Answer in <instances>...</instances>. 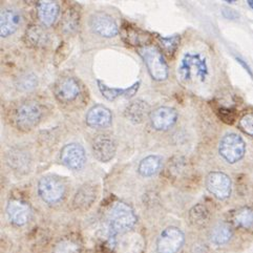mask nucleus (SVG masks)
Masks as SVG:
<instances>
[{"label": "nucleus", "instance_id": "f257e3e1", "mask_svg": "<svg viewBox=\"0 0 253 253\" xmlns=\"http://www.w3.org/2000/svg\"><path fill=\"white\" fill-rule=\"evenodd\" d=\"M137 222L133 210L125 203H116L107 216L108 229L112 235L124 233L131 229Z\"/></svg>", "mask_w": 253, "mask_h": 253}, {"label": "nucleus", "instance_id": "f03ea898", "mask_svg": "<svg viewBox=\"0 0 253 253\" xmlns=\"http://www.w3.org/2000/svg\"><path fill=\"white\" fill-rule=\"evenodd\" d=\"M138 53L144 61L150 77L156 81H164L168 77V67L163 54L155 45L138 47Z\"/></svg>", "mask_w": 253, "mask_h": 253}, {"label": "nucleus", "instance_id": "7ed1b4c3", "mask_svg": "<svg viewBox=\"0 0 253 253\" xmlns=\"http://www.w3.org/2000/svg\"><path fill=\"white\" fill-rule=\"evenodd\" d=\"M178 74L184 82L190 81L193 75L204 82L209 74L206 59L199 53H186L180 62Z\"/></svg>", "mask_w": 253, "mask_h": 253}, {"label": "nucleus", "instance_id": "20e7f679", "mask_svg": "<svg viewBox=\"0 0 253 253\" xmlns=\"http://www.w3.org/2000/svg\"><path fill=\"white\" fill-rule=\"evenodd\" d=\"M42 118V108L35 101H27L15 109L14 124L21 131L35 128Z\"/></svg>", "mask_w": 253, "mask_h": 253}, {"label": "nucleus", "instance_id": "39448f33", "mask_svg": "<svg viewBox=\"0 0 253 253\" xmlns=\"http://www.w3.org/2000/svg\"><path fill=\"white\" fill-rule=\"evenodd\" d=\"M218 151L227 162L234 164L245 155L246 144L237 133H228L221 140Z\"/></svg>", "mask_w": 253, "mask_h": 253}, {"label": "nucleus", "instance_id": "423d86ee", "mask_svg": "<svg viewBox=\"0 0 253 253\" xmlns=\"http://www.w3.org/2000/svg\"><path fill=\"white\" fill-rule=\"evenodd\" d=\"M65 192L63 183L52 175L43 176L38 183V193L40 198L48 204H55L60 201Z\"/></svg>", "mask_w": 253, "mask_h": 253}, {"label": "nucleus", "instance_id": "0eeeda50", "mask_svg": "<svg viewBox=\"0 0 253 253\" xmlns=\"http://www.w3.org/2000/svg\"><path fill=\"white\" fill-rule=\"evenodd\" d=\"M183 232L175 227H168L159 235L157 241L158 253H176L184 244Z\"/></svg>", "mask_w": 253, "mask_h": 253}, {"label": "nucleus", "instance_id": "6e6552de", "mask_svg": "<svg viewBox=\"0 0 253 253\" xmlns=\"http://www.w3.org/2000/svg\"><path fill=\"white\" fill-rule=\"evenodd\" d=\"M89 25L92 32L104 38H113L119 34V28L111 15L104 12H96L90 16Z\"/></svg>", "mask_w": 253, "mask_h": 253}, {"label": "nucleus", "instance_id": "1a4fd4ad", "mask_svg": "<svg viewBox=\"0 0 253 253\" xmlns=\"http://www.w3.org/2000/svg\"><path fill=\"white\" fill-rule=\"evenodd\" d=\"M60 160L63 165L72 170H80L85 165V150L77 143L66 144L60 151Z\"/></svg>", "mask_w": 253, "mask_h": 253}, {"label": "nucleus", "instance_id": "9d476101", "mask_svg": "<svg viewBox=\"0 0 253 253\" xmlns=\"http://www.w3.org/2000/svg\"><path fill=\"white\" fill-rule=\"evenodd\" d=\"M206 187L215 198L224 200L230 196L231 180L224 172L212 171L207 175Z\"/></svg>", "mask_w": 253, "mask_h": 253}, {"label": "nucleus", "instance_id": "9b49d317", "mask_svg": "<svg viewBox=\"0 0 253 253\" xmlns=\"http://www.w3.org/2000/svg\"><path fill=\"white\" fill-rule=\"evenodd\" d=\"M91 149L97 160L106 163L114 159L117 151V144L115 139L109 134H99L92 141Z\"/></svg>", "mask_w": 253, "mask_h": 253}, {"label": "nucleus", "instance_id": "f8f14e48", "mask_svg": "<svg viewBox=\"0 0 253 253\" xmlns=\"http://www.w3.org/2000/svg\"><path fill=\"white\" fill-rule=\"evenodd\" d=\"M178 120V112L172 107L162 106L151 113L150 122L156 130H167Z\"/></svg>", "mask_w": 253, "mask_h": 253}, {"label": "nucleus", "instance_id": "ddd939ff", "mask_svg": "<svg viewBox=\"0 0 253 253\" xmlns=\"http://www.w3.org/2000/svg\"><path fill=\"white\" fill-rule=\"evenodd\" d=\"M80 86L74 78L65 77L59 80L55 86L56 98L62 103H70L79 96Z\"/></svg>", "mask_w": 253, "mask_h": 253}, {"label": "nucleus", "instance_id": "4468645a", "mask_svg": "<svg viewBox=\"0 0 253 253\" xmlns=\"http://www.w3.org/2000/svg\"><path fill=\"white\" fill-rule=\"evenodd\" d=\"M85 120L92 128H105L112 124L113 115L104 105H95L87 112Z\"/></svg>", "mask_w": 253, "mask_h": 253}, {"label": "nucleus", "instance_id": "2eb2a0df", "mask_svg": "<svg viewBox=\"0 0 253 253\" xmlns=\"http://www.w3.org/2000/svg\"><path fill=\"white\" fill-rule=\"evenodd\" d=\"M6 213L13 224L17 226H22L30 221L31 209L24 202L13 200L8 202L6 206Z\"/></svg>", "mask_w": 253, "mask_h": 253}, {"label": "nucleus", "instance_id": "dca6fc26", "mask_svg": "<svg viewBox=\"0 0 253 253\" xmlns=\"http://www.w3.org/2000/svg\"><path fill=\"white\" fill-rule=\"evenodd\" d=\"M150 106L144 100L138 99L131 102L127 107H126L124 116L126 119L130 121L133 124H141L144 122L148 117H150Z\"/></svg>", "mask_w": 253, "mask_h": 253}, {"label": "nucleus", "instance_id": "f3484780", "mask_svg": "<svg viewBox=\"0 0 253 253\" xmlns=\"http://www.w3.org/2000/svg\"><path fill=\"white\" fill-rule=\"evenodd\" d=\"M19 24L20 15L18 12L12 8L3 10L0 16V36L5 38L13 35L18 30Z\"/></svg>", "mask_w": 253, "mask_h": 253}, {"label": "nucleus", "instance_id": "a211bd4d", "mask_svg": "<svg viewBox=\"0 0 253 253\" xmlns=\"http://www.w3.org/2000/svg\"><path fill=\"white\" fill-rule=\"evenodd\" d=\"M97 84L98 87L101 94L104 98H106L109 101H114L120 97H124V98H131L136 92L138 91L139 87H140V81L133 83L132 85L128 88H117V87H109L107 86L106 84H104L102 81L97 80Z\"/></svg>", "mask_w": 253, "mask_h": 253}, {"label": "nucleus", "instance_id": "6ab92c4d", "mask_svg": "<svg viewBox=\"0 0 253 253\" xmlns=\"http://www.w3.org/2000/svg\"><path fill=\"white\" fill-rule=\"evenodd\" d=\"M6 163L15 171L27 172L30 169L31 159L27 151L20 148H13L6 155Z\"/></svg>", "mask_w": 253, "mask_h": 253}, {"label": "nucleus", "instance_id": "aec40b11", "mask_svg": "<svg viewBox=\"0 0 253 253\" xmlns=\"http://www.w3.org/2000/svg\"><path fill=\"white\" fill-rule=\"evenodd\" d=\"M37 15L42 24L49 27L58 18L59 5L54 1H39L37 3Z\"/></svg>", "mask_w": 253, "mask_h": 253}, {"label": "nucleus", "instance_id": "412c9836", "mask_svg": "<svg viewBox=\"0 0 253 253\" xmlns=\"http://www.w3.org/2000/svg\"><path fill=\"white\" fill-rule=\"evenodd\" d=\"M162 162L163 160L160 156H157V155L148 156L143 160H141L138 167V172L142 176H145V178L154 175L160 170V168L162 166Z\"/></svg>", "mask_w": 253, "mask_h": 253}, {"label": "nucleus", "instance_id": "4be33fe9", "mask_svg": "<svg viewBox=\"0 0 253 253\" xmlns=\"http://www.w3.org/2000/svg\"><path fill=\"white\" fill-rule=\"evenodd\" d=\"M96 199V191L94 186L90 185H84L82 186L77 193L74 200V203L78 207H87L91 205L92 202Z\"/></svg>", "mask_w": 253, "mask_h": 253}, {"label": "nucleus", "instance_id": "5701e85b", "mask_svg": "<svg viewBox=\"0 0 253 253\" xmlns=\"http://www.w3.org/2000/svg\"><path fill=\"white\" fill-rule=\"evenodd\" d=\"M27 38L32 44L36 46H43L47 43V33L39 25H31L27 30Z\"/></svg>", "mask_w": 253, "mask_h": 253}, {"label": "nucleus", "instance_id": "b1692460", "mask_svg": "<svg viewBox=\"0 0 253 253\" xmlns=\"http://www.w3.org/2000/svg\"><path fill=\"white\" fill-rule=\"evenodd\" d=\"M232 235L231 227L226 224L222 223L216 225L211 231V241L215 244V245H223L228 242Z\"/></svg>", "mask_w": 253, "mask_h": 253}, {"label": "nucleus", "instance_id": "393cba45", "mask_svg": "<svg viewBox=\"0 0 253 253\" xmlns=\"http://www.w3.org/2000/svg\"><path fill=\"white\" fill-rule=\"evenodd\" d=\"M234 223L243 229L253 228V209L250 207H243L234 214Z\"/></svg>", "mask_w": 253, "mask_h": 253}, {"label": "nucleus", "instance_id": "a878e982", "mask_svg": "<svg viewBox=\"0 0 253 253\" xmlns=\"http://www.w3.org/2000/svg\"><path fill=\"white\" fill-rule=\"evenodd\" d=\"M124 38L126 41L129 42L131 45H141V46H145L144 42L146 43L147 39L149 38L146 33L140 31L137 28H124Z\"/></svg>", "mask_w": 253, "mask_h": 253}, {"label": "nucleus", "instance_id": "bb28decb", "mask_svg": "<svg viewBox=\"0 0 253 253\" xmlns=\"http://www.w3.org/2000/svg\"><path fill=\"white\" fill-rule=\"evenodd\" d=\"M142 242L137 235L125 237L119 245V253H140Z\"/></svg>", "mask_w": 253, "mask_h": 253}, {"label": "nucleus", "instance_id": "cd10ccee", "mask_svg": "<svg viewBox=\"0 0 253 253\" xmlns=\"http://www.w3.org/2000/svg\"><path fill=\"white\" fill-rule=\"evenodd\" d=\"M159 42L164 53L168 57H173L180 45V36L175 35L171 37H159Z\"/></svg>", "mask_w": 253, "mask_h": 253}, {"label": "nucleus", "instance_id": "c85d7f7f", "mask_svg": "<svg viewBox=\"0 0 253 253\" xmlns=\"http://www.w3.org/2000/svg\"><path fill=\"white\" fill-rule=\"evenodd\" d=\"M63 30L66 33H72L77 30L79 25V14L72 8H69L63 17Z\"/></svg>", "mask_w": 253, "mask_h": 253}, {"label": "nucleus", "instance_id": "c756f323", "mask_svg": "<svg viewBox=\"0 0 253 253\" xmlns=\"http://www.w3.org/2000/svg\"><path fill=\"white\" fill-rule=\"evenodd\" d=\"M37 86V78L32 74H25L18 79V88L21 90H31Z\"/></svg>", "mask_w": 253, "mask_h": 253}, {"label": "nucleus", "instance_id": "7c9ffc66", "mask_svg": "<svg viewBox=\"0 0 253 253\" xmlns=\"http://www.w3.org/2000/svg\"><path fill=\"white\" fill-rule=\"evenodd\" d=\"M79 247L72 241H62L55 247L54 253H79Z\"/></svg>", "mask_w": 253, "mask_h": 253}, {"label": "nucleus", "instance_id": "2f4dec72", "mask_svg": "<svg viewBox=\"0 0 253 253\" xmlns=\"http://www.w3.org/2000/svg\"><path fill=\"white\" fill-rule=\"evenodd\" d=\"M240 127L244 132L253 137V113L246 114L242 117L240 120Z\"/></svg>", "mask_w": 253, "mask_h": 253}, {"label": "nucleus", "instance_id": "473e14b6", "mask_svg": "<svg viewBox=\"0 0 253 253\" xmlns=\"http://www.w3.org/2000/svg\"><path fill=\"white\" fill-rule=\"evenodd\" d=\"M217 114H218V117H220L222 119V121H224L225 123H227V124L233 123L235 116H234V113L231 111V109L221 107L220 109H218Z\"/></svg>", "mask_w": 253, "mask_h": 253}, {"label": "nucleus", "instance_id": "72a5a7b5", "mask_svg": "<svg viewBox=\"0 0 253 253\" xmlns=\"http://www.w3.org/2000/svg\"><path fill=\"white\" fill-rule=\"evenodd\" d=\"M223 15L226 17V18L228 19H237L239 17V14L233 11V10H230V8H224L223 11Z\"/></svg>", "mask_w": 253, "mask_h": 253}, {"label": "nucleus", "instance_id": "f704fd0d", "mask_svg": "<svg viewBox=\"0 0 253 253\" xmlns=\"http://www.w3.org/2000/svg\"><path fill=\"white\" fill-rule=\"evenodd\" d=\"M237 61H238L239 63H241V64H242L244 67H245V70H246V71L249 73V75H250V76H252V72H251V70H250V67H249V66H248V65H247L245 62H244L243 60H241L240 58H237Z\"/></svg>", "mask_w": 253, "mask_h": 253}, {"label": "nucleus", "instance_id": "c9c22d12", "mask_svg": "<svg viewBox=\"0 0 253 253\" xmlns=\"http://www.w3.org/2000/svg\"><path fill=\"white\" fill-rule=\"evenodd\" d=\"M248 4H249V6H250L251 8H253V0H249V1H248Z\"/></svg>", "mask_w": 253, "mask_h": 253}]
</instances>
